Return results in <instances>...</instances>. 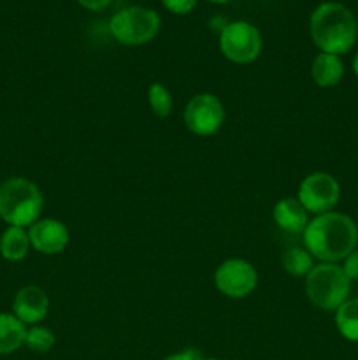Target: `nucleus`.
<instances>
[{"mask_svg": "<svg viewBox=\"0 0 358 360\" xmlns=\"http://www.w3.org/2000/svg\"><path fill=\"white\" fill-rule=\"evenodd\" d=\"M44 199L34 181L27 178H9L0 185V218L13 227H30L39 220Z\"/></svg>", "mask_w": 358, "mask_h": 360, "instance_id": "3", "label": "nucleus"}, {"mask_svg": "<svg viewBox=\"0 0 358 360\" xmlns=\"http://www.w3.org/2000/svg\"><path fill=\"white\" fill-rule=\"evenodd\" d=\"M56 343V338L51 329L42 326H30L25 336V347L34 354H48Z\"/></svg>", "mask_w": 358, "mask_h": 360, "instance_id": "18", "label": "nucleus"}, {"mask_svg": "<svg viewBox=\"0 0 358 360\" xmlns=\"http://www.w3.org/2000/svg\"><path fill=\"white\" fill-rule=\"evenodd\" d=\"M256 285L258 273L253 264L244 259L225 260L214 273V287L225 297L244 299L255 292Z\"/></svg>", "mask_w": 358, "mask_h": 360, "instance_id": "9", "label": "nucleus"}, {"mask_svg": "<svg viewBox=\"0 0 358 360\" xmlns=\"http://www.w3.org/2000/svg\"><path fill=\"white\" fill-rule=\"evenodd\" d=\"M27 329L13 313H0V357L14 354L23 347Z\"/></svg>", "mask_w": 358, "mask_h": 360, "instance_id": "14", "label": "nucleus"}, {"mask_svg": "<svg viewBox=\"0 0 358 360\" xmlns=\"http://www.w3.org/2000/svg\"><path fill=\"white\" fill-rule=\"evenodd\" d=\"M343 271L346 273V276L350 278V281H358V248L353 250L346 259L343 260Z\"/></svg>", "mask_w": 358, "mask_h": 360, "instance_id": "21", "label": "nucleus"}, {"mask_svg": "<svg viewBox=\"0 0 358 360\" xmlns=\"http://www.w3.org/2000/svg\"><path fill=\"white\" fill-rule=\"evenodd\" d=\"M160 2L172 14H188L197 6V0H160Z\"/></svg>", "mask_w": 358, "mask_h": 360, "instance_id": "20", "label": "nucleus"}, {"mask_svg": "<svg viewBox=\"0 0 358 360\" xmlns=\"http://www.w3.org/2000/svg\"><path fill=\"white\" fill-rule=\"evenodd\" d=\"M49 297L37 285H27L14 295L13 315L25 326H37L48 316Z\"/></svg>", "mask_w": 358, "mask_h": 360, "instance_id": "11", "label": "nucleus"}, {"mask_svg": "<svg viewBox=\"0 0 358 360\" xmlns=\"http://www.w3.org/2000/svg\"><path fill=\"white\" fill-rule=\"evenodd\" d=\"M186 129L200 137L216 134L225 122V108L214 94L193 95L183 112Z\"/></svg>", "mask_w": 358, "mask_h": 360, "instance_id": "8", "label": "nucleus"}, {"mask_svg": "<svg viewBox=\"0 0 358 360\" xmlns=\"http://www.w3.org/2000/svg\"><path fill=\"white\" fill-rule=\"evenodd\" d=\"M309 32L319 51L340 56L357 44L358 23L344 4L321 2L309 18Z\"/></svg>", "mask_w": 358, "mask_h": 360, "instance_id": "2", "label": "nucleus"}, {"mask_svg": "<svg viewBox=\"0 0 358 360\" xmlns=\"http://www.w3.org/2000/svg\"><path fill=\"white\" fill-rule=\"evenodd\" d=\"M111 2L112 0H77V4L88 11H102L105 9Z\"/></svg>", "mask_w": 358, "mask_h": 360, "instance_id": "23", "label": "nucleus"}, {"mask_svg": "<svg viewBox=\"0 0 358 360\" xmlns=\"http://www.w3.org/2000/svg\"><path fill=\"white\" fill-rule=\"evenodd\" d=\"M200 360H221V359H216V357H202Z\"/></svg>", "mask_w": 358, "mask_h": 360, "instance_id": "26", "label": "nucleus"}, {"mask_svg": "<svg viewBox=\"0 0 358 360\" xmlns=\"http://www.w3.org/2000/svg\"><path fill=\"white\" fill-rule=\"evenodd\" d=\"M28 238L32 248L42 255H58L70 241L69 229L56 218H39L28 227Z\"/></svg>", "mask_w": 358, "mask_h": 360, "instance_id": "10", "label": "nucleus"}, {"mask_svg": "<svg viewBox=\"0 0 358 360\" xmlns=\"http://www.w3.org/2000/svg\"><path fill=\"white\" fill-rule=\"evenodd\" d=\"M161 28L160 14L142 6H130L112 14L109 32L123 46H142L153 41Z\"/></svg>", "mask_w": 358, "mask_h": 360, "instance_id": "5", "label": "nucleus"}, {"mask_svg": "<svg viewBox=\"0 0 358 360\" xmlns=\"http://www.w3.org/2000/svg\"><path fill=\"white\" fill-rule=\"evenodd\" d=\"M351 281L343 266L319 262L305 276V295L312 306L323 311H333L350 299Z\"/></svg>", "mask_w": 358, "mask_h": 360, "instance_id": "4", "label": "nucleus"}, {"mask_svg": "<svg viewBox=\"0 0 358 360\" xmlns=\"http://www.w3.org/2000/svg\"><path fill=\"white\" fill-rule=\"evenodd\" d=\"M311 76L319 88L337 86L344 76L343 60L337 55L319 51L311 63Z\"/></svg>", "mask_w": 358, "mask_h": 360, "instance_id": "13", "label": "nucleus"}, {"mask_svg": "<svg viewBox=\"0 0 358 360\" xmlns=\"http://www.w3.org/2000/svg\"><path fill=\"white\" fill-rule=\"evenodd\" d=\"M281 266H283V269L290 276L302 278L311 273V269L314 267V259H312V255L305 248L293 246V248H288L283 252Z\"/></svg>", "mask_w": 358, "mask_h": 360, "instance_id": "17", "label": "nucleus"}, {"mask_svg": "<svg viewBox=\"0 0 358 360\" xmlns=\"http://www.w3.org/2000/svg\"><path fill=\"white\" fill-rule=\"evenodd\" d=\"M336 329L344 340L358 343V297H350L336 309Z\"/></svg>", "mask_w": 358, "mask_h": 360, "instance_id": "16", "label": "nucleus"}, {"mask_svg": "<svg viewBox=\"0 0 358 360\" xmlns=\"http://www.w3.org/2000/svg\"><path fill=\"white\" fill-rule=\"evenodd\" d=\"M304 248L319 262L339 264L358 245V227L354 220L339 211L323 213L309 220L302 234Z\"/></svg>", "mask_w": 358, "mask_h": 360, "instance_id": "1", "label": "nucleus"}, {"mask_svg": "<svg viewBox=\"0 0 358 360\" xmlns=\"http://www.w3.org/2000/svg\"><path fill=\"white\" fill-rule=\"evenodd\" d=\"M220 49L227 60L246 65L262 53V35L248 21H232L220 30Z\"/></svg>", "mask_w": 358, "mask_h": 360, "instance_id": "6", "label": "nucleus"}, {"mask_svg": "<svg viewBox=\"0 0 358 360\" xmlns=\"http://www.w3.org/2000/svg\"><path fill=\"white\" fill-rule=\"evenodd\" d=\"M297 199L307 213L323 214L333 211L340 199V185L329 172H312L298 185Z\"/></svg>", "mask_w": 358, "mask_h": 360, "instance_id": "7", "label": "nucleus"}, {"mask_svg": "<svg viewBox=\"0 0 358 360\" xmlns=\"http://www.w3.org/2000/svg\"><path fill=\"white\" fill-rule=\"evenodd\" d=\"M200 359H202V355H200V352L197 350V348H186V350L167 355V357L161 360H200Z\"/></svg>", "mask_w": 358, "mask_h": 360, "instance_id": "22", "label": "nucleus"}, {"mask_svg": "<svg viewBox=\"0 0 358 360\" xmlns=\"http://www.w3.org/2000/svg\"><path fill=\"white\" fill-rule=\"evenodd\" d=\"M353 72H354V76L358 77V51H357V55H354V58H353Z\"/></svg>", "mask_w": 358, "mask_h": 360, "instance_id": "24", "label": "nucleus"}, {"mask_svg": "<svg viewBox=\"0 0 358 360\" xmlns=\"http://www.w3.org/2000/svg\"><path fill=\"white\" fill-rule=\"evenodd\" d=\"M147 104L158 118H167L172 112V95L161 83H153L147 88Z\"/></svg>", "mask_w": 358, "mask_h": 360, "instance_id": "19", "label": "nucleus"}, {"mask_svg": "<svg viewBox=\"0 0 358 360\" xmlns=\"http://www.w3.org/2000/svg\"><path fill=\"white\" fill-rule=\"evenodd\" d=\"M207 2H213V4H227L230 0H207Z\"/></svg>", "mask_w": 358, "mask_h": 360, "instance_id": "25", "label": "nucleus"}, {"mask_svg": "<svg viewBox=\"0 0 358 360\" xmlns=\"http://www.w3.org/2000/svg\"><path fill=\"white\" fill-rule=\"evenodd\" d=\"M274 224L290 234H304L309 224V213L302 206L300 200L293 197H284L274 204L272 210Z\"/></svg>", "mask_w": 358, "mask_h": 360, "instance_id": "12", "label": "nucleus"}, {"mask_svg": "<svg viewBox=\"0 0 358 360\" xmlns=\"http://www.w3.org/2000/svg\"><path fill=\"white\" fill-rule=\"evenodd\" d=\"M30 238L28 231L23 227H9L0 236V255L9 262H20L28 255L30 250Z\"/></svg>", "mask_w": 358, "mask_h": 360, "instance_id": "15", "label": "nucleus"}]
</instances>
